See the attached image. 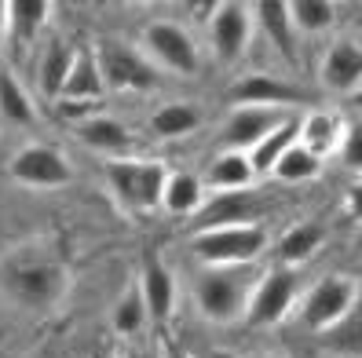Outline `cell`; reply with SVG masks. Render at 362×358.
Wrapping results in <instances>:
<instances>
[{"label": "cell", "mask_w": 362, "mask_h": 358, "mask_svg": "<svg viewBox=\"0 0 362 358\" xmlns=\"http://www.w3.org/2000/svg\"><path fill=\"white\" fill-rule=\"evenodd\" d=\"M0 37H8V4H0Z\"/></svg>", "instance_id": "d6a6232c"}, {"label": "cell", "mask_w": 362, "mask_h": 358, "mask_svg": "<svg viewBox=\"0 0 362 358\" xmlns=\"http://www.w3.org/2000/svg\"><path fill=\"white\" fill-rule=\"evenodd\" d=\"M318 80L326 92L358 95L362 92V48L355 40H333L318 66Z\"/></svg>", "instance_id": "7c38bea8"}, {"label": "cell", "mask_w": 362, "mask_h": 358, "mask_svg": "<svg viewBox=\"0 0 362 358\" xmlns=\"http://www.w3.org/2000/svg\"><path fill=\"white\" fill-rule=\"evenodd\" d=\"M227 99L234 107H274V110H286L293 102H304V92L293 88V84L271 77V73H249L242 77L234 88L227 92Z\"/></svg>", "instance_id": "4fadbf2b"}, {"label": "cell", "mask_w": 362, "mask_h": 358, "mask_svg": "<svg viewBox=\"0 0 362 358\" xmlns=\"http://www.w3.org/2000/svg\"><path fill=\"white\" fill-rule=\"evenodd\" d=\"M146 318H151V314H146L143 292H139V289H129V292L117 300V307H114V329L129 336V333H136Z\"/></svg>", "instance_id": "f546056e"}, {"label": "cell", "mask_w": 362, "mask_h": 358, "mask_svg": "<svg viewBox=\"0 0 362 358\" xmlns=\"http://www.w3.org/2000/svg\"><path fill=\"white\" fill-rule=\"evenodd\" d=\"M249 37H252V4L220 0L212 18H209V40H212L216 59L238 62L249 52Z\"/></svg>", "instance_id": "9c48e42d"}, {"label": "cell", "mask_w": 362, "mask_h": 358, "mask_svg": "<svg viewBox=\"0 0 362 358\" xmlns=\"http://www.w3.org/2000/svg\"><path fill=\"white\" fill-rule=\"evenodd\" d=\"M209 358H234V354H230V351H212Z\"/></svg>", "instance_id": "e575fe53"}, {"label": "cell", "mask_w": 362, "mask_h": 358, "mask_svg": "<svg viewBox=\"0 0 362 358\" xmlns=\"http://www.w3.org/2000/svg\"><path fill=\"white\" fill-rule=\"evenodd\" d=\"M252 208H257V198H252V191H227V194H216L212 201H205L202 213L194 216V234H202V230H220V227L252 223Z\"/></svg>", "instance_id": "5bb4252c"}, {"label": "cell", "mask_w": 362, "mask_h": 358, "mask_svg": "<svg viewBox=\"0 0 362 358\" xmlns=\"http://www.w3.org/2000/svg\"><path fill=\"white\" fill-rule=\"evenodd\" d=\"M252 179H257V168H252L249 154H242V150H223V154H216V161H212L209 172H205V183H209L216 194L249 191Z\"/></svg>", "instance_id": "ac0fdd59"}, {"label": "cell", "mask_w": 362, "mask_h": 358, "mask_svg": "<svg viewBox=\"0 0 362 358\" xmlns=\"http://www.w3.org/2000/svg\"><path fill=\"white\" fill-rule=\"evenodd\" d=\"M205 205V191L202 179L190 172H168L165 194H161V208L168 216H198Z\"/></svg>", "instance_id": "44dd1931"}, {"label": "cell", "mask_w": 362, "mask_h": 358, "mask_svg": "<svg viewBox=\"0 0 362 358\" xmlns=\"http://www.w3.org/2000/svg\"><path fill=\"white\" fill-rule=\"evenodd\" d=\"M337 157L344 161L348 168H358V172H362V121H351L344 129V143H340Z\"/></svg>", "instance_id": "4dcf8cb0"}, {"label": "cell", "mask_w": 362, "mask_h": 358, "mask_svg": "<svg viewBox=\"0 0 362 358\" xmlns=\"http://www.w3.org/2000/svg\"><path fill=\"white\" fill-rule=\"evenodd\" d=\"M289 15H293V30L300 33H326L337 23V8L329 0H293Z\"/></svg>", "instance_id": "83f0119b"}, {"label": "cell", "mask_w": 362, "mask_h": 358, "mask_svg": "<svg viewBox=\"0 0 362 358\" xmlns=\"http://www.w3.org/2000/svg\"><path fill=\"white\" fill-rule=\"evenodd\" d=\"M4 285L8 292L26 304V307H48L62 297L66 289V270L59 263H48V260H26V263H11L8 275H4Z\"/></svg>", "instance_id": "8992f818"}, {"label": "cell", "mask_w": 362, "mask_h": 358, "mask_svg": "<svg viewBox=\"0 0 362 358\" xmlns=\"http://www.w3.org/2000/svg\"><path fill=\"white\" fill-rule=\"evenodd\" d=\"M129 358H158V354H154V351H132Z\"/></svg>", "instance_id": "836d02e7"}, {"label": "cell", "mask_w": 362, "mask_h": 358, "mask_svg": "<svg viewBox=\"0 0 362 358\" xmlns=\"http://www.w3.org/2000/svg\"><path fill=\"white\" fill-rule=\"evenodd\" d=\"M52 15L48 0H11L8 4V44H30V40L45 30Z\"/></svg>", "instance_id": "603a6c76"}, {"label": "cell", "mask_w": 362, "mask_h": 358, "mask_svg": "<svg viewBox=\"0 0 362 358\" xmlns=\"http://www.w3.org/2000/svg\"><path fill=\"white\" fill-rule=\"evenodd\" d=\"M202 114L190 107V102H168V107H161L154 117H151V132L158 139H180V136H190L198 129Z\"/></svg>", "instance_id": "484cf974"}, {"label": "cell", "mask_w": 362, "mask_h": 358, "mask_svg": "<svg viewBox=\"0 0 362 358\" xmlns=\"http://www.w3.org/2000/svg\"><path fill=\"white\" fill-rule=\"evenodd\" d=\"M190 249L205 267H245L267 249V230L260 223L202 230V234H190Z\"/></svg>", "instance_id": "3957f363"}, {"label": "cell", "mask_w": 362, "mask_h": 358, "mask_svg": "<svg viewBox=\"0 0 362 358\" xmlns=\"http://www.w3.org/2000/svg\"><path fill=\"white\" fill-rule=\"evenodd\" d=\"M252 289H257V278H249L245 267H209L194 278V304L202 318L230 326L249 311Z\"/></svg>", "instance_id": "6da1fadb"}, {"label": "cell", "mask_w": 362, "mask_h": 358, "mask_svg": "<svg viewBox=\"0 0 362 358\" xmlns=\"http://www.w3.org/2000/svg\"><path fill=\"white\" fill-rule=\"evenodd\" d=\"M296 292H300V285H296V275H293L289 267H274V270H267L264 278H257V289H252V297H249L245 322H249L252 329L279 326L286 314L293 311Z\"/></svg>", "instance_id": "52a82bcc"}, {"label": "cell", "mask_w": 362, "mask_h": 358, "mask_svg": "<svg viewBox=\"0 0 362 358\" xmlns=\"http://www.w3.org/2000/svg\"><path fill=\"white\" fill-rule=\"evenodd\" d=\"M358 297L362 289L351 275H326L308 289V297L300 304V322L311 333H333L337 326H344L351 318Z\"/></svg>", "instance_id": "277c9868"}, {"label": "cell", "mask_w": 362, "mask_h": 358, "mask_svg": "<svg viewBox=\"0 0 362 358\" xmlns=\"http://www.w3.org/2000/svg\"><path fill=\"white\" fill-rule=\"evenodd\" d=\"M106 92L103 84V73H99V62L92 52H77L74 55V66H70V77L62 84V95L59 99H74V102H88V99H99Z\"/></svg>", "instance_id": "7402d4cb"}, {"label": "cell", "mask_w": 362, "mask_h": 358, "mask_svg": "<svg viewBox=\"0 0 362 358\" xmlns=\"http://www.w3.org/2000/svg\"><path fill=\"white\" fill-rule=\"evenodd\" d=\"M70 161L62 157L55 146H23L15 157H11V179L26 183V186H40V191H48V186H62L70 183Z\"/></svg>", "instance_id": "8fae6325"}, {"label": "cell", "mask_w": 362, "mask_h": 358, "mask_svg": "<svg viewBox=\"0 0 362 358\" xmlns=\"http://www.w3.org/2000/svg\"><path fill=\"white\" fill-rule=\"evenodd\" d=\"M0 117L11 121V124H30L33 121V102H30L26 88L4 66H0Z\"/></svg>", "instance_id": "4316f807"}, {"label": "cell", "mask_w": 362, "mask_h": 358, "mask_svg": "<svg viewBox=\"0 0 362 358\" xmlns=\"http://www.w3.org/2000/svg\"><path fill=\"white\" fill-rule=\"evenodd\" d=\"M344 129H348L344 117H337L329 110H311L300 121V146L322 161V157L340 150V143H344Z\"/></svg>", "instance_id": "9a60e30c"}, {"label": "cell", "mask_w": 362, "mask_h": 358, "mask_svg": "<svg viewBox=\"0 0 362 358\" xmlns=\"http://www.w3.org/2000/svg\"><path fill=\"white\" fill-rule=\"evenodd\" d=\"M289 117L293 114L274 110V107H230V114L223 121V143H227V150L249 154L252 146H260Z\"/></svg>", "instance_id": "30bf717a"}, {"label": "cell", "mask_w": 362, "mask_h": 358, "mask_svg": "<svg viewBox=\"0 0 362 358\" xmlns=\"http://www.w3.org/2000/svg\"><path fill=\"white\" fill-rule=\"evenodd\" d=\"M139 292H143V304H146V314L154 322H168V314L176 307V278L161 260H151L143 270V282H139Z\"/></svg>", "instance_id": "e0dca14e"}, {"label": "cell", "mask_w": 362, "mask_h": 358, "mask_svg": "<svg viewBox=\"0 0 362 358\" xmlns=\"http://www.w3.org/2000/svg\"><path fill=\"white\" fill-rule=\"evenodd\" d=\"M74 55H77V52H70L62 40H52L48 52L40 55V66H37V70H40V88H45L48 99H59V95H62V84H66V77H70Z\"/></svg>", "instance_id": "d4e9b609"}, {"label": "cell", "mask_w": 362, "mask_h": 358, "mask_svg": "<svg viewBox=\"0 0 362 358\" xmlns=\"http://www.w3.org/2000/svg\"><path fill=\"white\" fill-rule=\"evenodd\" d=\"M318 172H322V161H318L311 150H304L300 143L293 146V150L274 165V179H282V183H308V179H315Z\"/></svg>", "instance_id": "f1b7e54d"}, {"label": "cell", "mask_w": 362, "mask_h": 358, "mask_svg": "<svg viewBox=\"0 0 362 358\" xmlns=\"http://www.w3.org/2000/svg\"><path fill=\"white\" fill-rule=\"evenodd\" d=\"M249 358H282V354H274V351H264V354H249Z\"/></svg>", "instance_id": "d590c367"}, {"label": "cell", "mask_w": 362, "mask_h": 358, "mask_svg": "<svg viewBox=\"0 0 362 358\" xmlns=\"http://www.w3.org/2000/svg\"><path fill=\"white\" fill-rule=\"evenodd\" d=\"M106 183L117 201L136 216L161 208V194L168 183V168L154 157H114L106 161Z\"/></svg>", "instance_id": "7a4b0ae2"}, {"label": "cell", "mask_w": 362, "mask_h": 358, "mask_svg": "<svg viewBox=\"0 0 362 358\" xmlns=\"http://www.w3.org/2000/svg\"><path fill=\"white\" fill-rule=\"evenodd\" d=\"M99 73L106 88H117V92H146L158 84V66L143 52L121 44V40H103L99 52Z\"/></svg>", "instance_id": "5b68a950"}, {"label": "cell", "mask_w": 362, "mask_h": 358, "mask_svg": "<svg viewBox=\"0 0 362 358\" xmlns=\"http://www.w3.org/2000/svg\"><path fill=\"white\" fill-rule=\"evenodd\" d=\"M252 18L264 26V33L271 37V44L282 52L286 62H296V44H293V15L286 0H260L252 4Z\"/></svg>", "instance_id": "d6986e66"}, {"label": "cell", "mask_w": 362, "mask_h": 358, "mask_svg": "<svg viewBox=\"0 0 362 358\" xmlns=\"http://www.w3.org/2000/svg\"><path fill=\"white\" fill-rule=\"evenodd\" d=\"M322 238H326V230L318 227V223H296L289 227L282 241H279V260L286 267H296V263H304L311 260L318 249H322Z\"/></svg>", "instance_id": "cb8c5ba5"}, {"label": "cell", "mask_w": 362, "mask_h": 358, "mask_svg": "<svg viewBox=\"0 0 362 358\" xmlns=\"http://www.w3.org/2000/svg\"><path fill=\"white\" fill-rule=\"evenodd\" d=\"M165 358H190V354H183V351H168Z\"/></svg>", "instance_id": "8d00e7d4"}, {"label": "cell", "mask_w": 362, "mask_h": 358, "mask_svg": "<svg viewBox=\"0 0 362 358\" xmlns=\"http://www.w3.org/2000/svg\"><path fill=\"white\" fill-rule=\"evenodd\" d=\"M74 136L88 146V150H95V154H124L132 146V132L124 129L117 117H103V114L77 121Z\"/></svg>", "instance_id": "2e32d148"}, {"label": "cell", "mask_w": 362, "mask_h": 358, "mask_svg": "<svg viewBox=\"0 0 362 358\" xmlns=\"http://www.w3.org/2000/svg\"><path fill=\"white\" fill-rule=\"evenodd\" d=\"M143 44L151 52V59L158 66L173 70V73H198V44L180 23H168V18H158L143 30Z\"/></svg>", "instance_id": "ba28073f"}, {"label": "cell", "mask_w": 362, "mask_h": 358, "mask_svg": "<svg viewBox=\"0 0 362 358\" xmlns=\"http://www.w3.org/2000/svg\"><path fill=\"white\" fill-rule=\"evenodd\" d=\"M344 208H348V216L362 223V179L348 186V198H344Z\"/></svg>", "instance_id": "1f68e13d"}, {"label": "cell", "mask_w": 362, "mask_h": 358, "mask_svg": "<svg viewBox=\"0 0 362 358\" xmlns=\"http://www.w3.org/2000/svg\"><path fill=\"white\" fill-rule=\"evenodd\" d=\"M355 102H358V107H362V92H358V95H355Z\"/></svg>", "instance_id": "74e56055"}, {"label": "cell", "mask_w": 362, "mask_h": 358, "mask_svg": "<svg viewBox=\"0 0 362 358\" xmlns=\"http://www.w3.org/2000/svg\"><path fill=\"white\" fill-rule=\"evenodd\" d=\"M296 143H300V117H289L260 146H252V150H249V161H252V168H257V176H271L274 165H279Z\"/></svg>", "instance_id": "ffe728a7"}]
</instances>
